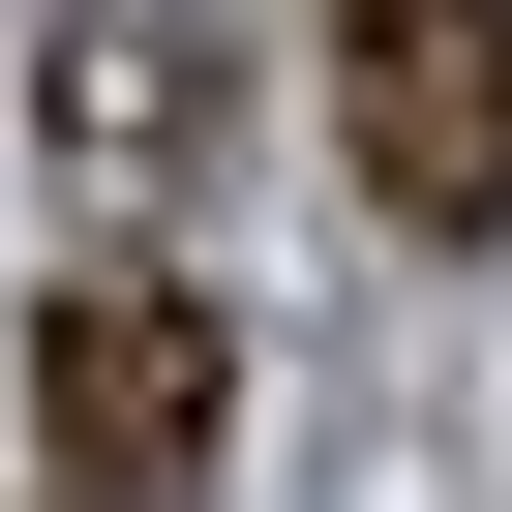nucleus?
<instances>
[{"label":"nucleus","instance_id":"3","mask_svg":"<svg viewBox=\"0 0 512 512\" xmlns=\"http://www.w3.org/2000/svg\"><path fill=\"white\" fill-rule=\"evenodd\" d=\"M31 121H61V181H211V121H241V61H211V0H61L31 31Z\"/></svg>","mask_w":512,"mask_h":512},{"label":"nucleus","instance_id":"1","mask_svg":"<svg viewBox=\"0 0 512 512\" xmlns=\"http://www.w3.org/2000/svg\"><path fill=\"white\" fill-rule=\"evenodd\" d=\"M211 422H241V332L151 272V241H91V272L31 302V452H61L91 512H181V482H211Z\"/></svg>","mask_w":512,"mask_h":512},{"label":"nucleus","instance_id":"2","mask_svg":"<svg viewBox=\"0 0 512 512\" xmlns=\"http://www.w3.org/2000/svg\"><path fill=\"white\" fill-rule=\"evenodd\" d=\"M332 151H362V211L482 241L512 211V0H332Z\"/></svg>","mask_w":512,"mask_h":512}]
</instances>
